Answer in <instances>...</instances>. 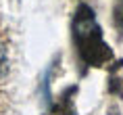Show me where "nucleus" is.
I'll use <instances>...</instances> for the list:
<instances>
[{
  "mask_svg": "<svg viewBox=\"0 0 123 115\" xmlns=\"http://www.w3.org/2000/svg\"><path fill=\"white\" fill-rule=\"evenodd\" d=\"M90 8H79V15L75 19V40H77V46L81 54L88 57L90 61H96V54L94 52H102L104 44H102V36H100V27L96 25V21L92 17Z\"/></svg>",
  "mask_w": 123,
  "mask_h": 115,
  "instance_id": "f257e3e1",
  "label": "nucleus"
},
{
  "mask_svg": "<svg viewBox=\"0 0 123 115\" xmlns=\"http://www.w3.org/2000/svg\"><path fill=\"white\" fill-rule=\"evenodd\" d=\"M4 69H6V48L0 42V75L4 73Z\"/></svg>",
  "mask_w": 123,
  "mask_h": 115,
  "instance_id": "f03ea898",
  "label": "nucleus"
}]
</instances>
